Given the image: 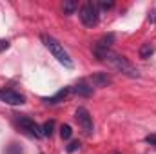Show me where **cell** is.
<instances>
[{"mask_svg":"<svg viewBox=\"0 0 156 154\" xmlns=\"http://www.w3.org/2000/svg\"><path fill=\"white\" fill-rule=\"evenodd\" d=\"M94 56H96L100 62L109 64L113 69H116L118 73H122V75H125V76H129V78H138L140 76V71H138L125 56H120V54L113 53V51H98V53H94Z\"/></svg>","mask_w":156,"mask_h":154,"instance_id":"1","label":"cell"},{"mask_svg":"<svg viewBox=\"0 0 156 154\" xmlns=\"http://www.w3.org/2000/svg\"><path fill=\"white\" fill-rule=\"evenodd\" d=\"M40 38H42V42H44V45L49 49V53H51L62 65H66V67H69V69L75 65L73 60H71V56H69V53L64 49V45L55 38V37H51V35H42Z\"/></svg>","mask_w":156,"mask_h":154,"instance_id":"2","label":"cell"},{"mask_svg":"<svg viewBox=\"0 0 156 154\" xmlns=\"http://www.w3.org/2000/svg\"><path fill=\"white\" fill-rule=\"evenodd\" d=\"M80 20L85 27H96L98 26V20H100V11H98V5L94 2H85L82 7H80Z\"/></svg>","mask_w":156,"mask_h":154,"instance_id":"3","label":"cell"},{"mask_svg":"<svg viewBox=\"0 0 156 154\" xmlns=\"http://www.w3.org/2000/svg\"><path fill=\"white\" fill-rule=\"evenodd\" d=\"M15 121H16V125L20 127L22 132H26V134H29L33 138H42V127L35 120H31L27 116H16Z\"/></svg>","mask_w":156,"mask_h":154,"instance_id":"4","label":"cell"},{"mask_svg":"<svg viewBox=\"0 0 156 154\" xmlns=\"http://www.w3.org/2000/svg\"><path fill=\"white\" fill-rule=\"evenodd\" d=\"M75 118H76L78 125L82 127V131L85 134H93L94 131V125H93V116L89 114V111L85 107H78L76 113H75Z\"/></svg>","mask_w":156,"mask_h":154,"instance_id":"5","label":"cell"},{"mask_svg":"<svg viewBox=\"0 0 156 154\" xmlns=\"http://www.w3.org/2000/svg\"><path fill=\"white\" fill-rule=\"evenodd\" d=\"M0 100L4 103H7V105H22V103H26V96L16 93V91H13V89L0 91Z\"/></svg>","mask_w":156,"mask_h":154,"instance_id":"6","label":"cell"},{"mask_svg":"<svg viewBox=\"0 0 156 154\" xmlns=\"http://www.w3.org/2000/svg\"><path fill=\"white\" fill-rule=\"evenodd\" d=\"M93 91H94V87L87 82V80H78L76 83L71 87V93H75V94H78V96H91L93 94Z\"/></svg>","mask_w":156,"mask_h":154,"instance_id":"7","label":"cell"},{"mask_svg":"<svg viewBox=\"0 0 156 154\" xmlns=\"http://www.w3.org/2000/svg\"><path fill=\"white\" fill-rule=\"evenodd\" d=\"M115 38H116V37H115L113 33L104 35L102 38L93 45V53H98V51H111V45L115 44Z\"/></svg>","mask_w":156,"mask_h":154,"instance_id":"8","label":"cell"},{"mask_svg":"<svg viewBox=\"0 0 156 154\" xmlns=\"http://www.w3.org/2000/svg\"><path fill=\"white\" fill-rule=\"evenodd\" d=\"M71 93V87H64V89H60L56 94H53V96H49V98H42L47 105H56V103H60V102H64L66 98H67V94Z\"/></svg>","mask_w":156,"mask_h":154,"instance_id":"9","label":"cell"},{"mask_svg":"<svg viewBox=\"0 0 156 154\" xmlns=\"http://www.w3.org/2000/svg\"><path fill=\"white\" fill-rule=\"evenodd\" d=\"M111 83V76L107 73H94L91 76V85L93 87H107Z\"/></svg>","mask_w":156,"mask_h":154,"instance_id":"10","label":"cell"},{"mask_svg":"<svg viewBox=\"0 0 156 154\" xmlns=\"http://www.w3.org/2000/svg\"><path fill=\"white\" fill-rule=\"evenodd\" d=\"M156 51V45L153 44V42H145L142 47H140V58H144V60H147V58H151L153 56V53Z\"/></svg>","mask_w":156,"mask_h":154,"instance_id":"11","label":"cell"},{"mask_svg":"<svg viewBox=\"0 0 156 154\" xmlns=\"http://www.w3.org/2000/svg\"><path fill=\"white\" fill-rule=\"evenodd\" d=\"M53 132H55V121H53V120H49V121H45V123L42 125V136L51 138V136H53Z\"/></svg>","mask_w":156,"mask_h":154,"instance_id":"12","label":"cell"},{"mask_svg":"<svg viewBox=\"0 0 156 154\" xmlns=\"http://www.w3.org/2000/svg\"><path fill=\"white\" fill-rule=\"evenodd\" d=\"M76 9H78V2H75V0L64 2V13H66V15H73Z\"/></svg>","mask_w":156,"mask_h":154,"instance_id":"13","label":"cell"},{"mask_svg":"<svg viewBox=\"0 0 156 154\" xmlns=\"http://www.w3.org/2000/svg\"><path fill=\"white\" fill-rule=\"evenodd\" d=\"M71 134H73V129H71V125H62L60 127V136H62V140H69L71 138Z\"/></svg>","mask_w":156,"mask_h":154,"instance_id":"14","label":"cell"},{"mask_svg":"<svg viewBox=\"0 0 156 154\" xmlns=\"http://www.w3.org/2000/svg\"><path fill=\"white\" fill-rule=\"evenodd\" d=\"M78 149H80V142H71V143L66 147L67 152H75V151H78Z\"/></svg>","mask_w":156,"mask_h":154,"instance_id":"15","label":"cell"},{"mask_svg":"<svg viewBox=\"0 0 156 154\" xmlns=\"http://www.w3.org/2000/svg\"><path fill=\"white\" fill-rule=\"evenodd\" d=\"M96 5H98V7H102V9H111V7L115 5V2H111V0H109V2H105V0H100Z\"/></svg>","mask_w":156,"mask_h":154,"instance_id":"16","label":"cell"},{"mask_svg":"<svg viewBox=\"0 0 156 154\" xmlns=\"http://www.w3.org/2000/svg\"><path fill=\"white\" fill-rule=\"evenodd\" d=\"M145 142L156 147V134H149V136H145Z\"/></svg>","mask_w":156,"mask_h":154,"instance_id":"17","label":"cell"},{"mask_svg":"<svg viewBox=\"0 0 156 154\" xmlns=\"http://www.w3.org/2000/svg\"><path fill=\"white\" fill-rule=\"evenodd\" d=\"M7 47H9V40H0V53H2V51H5V49H7Z\"/></svg>","mask_w":156,"mask_h":154,"instance_id":"18","label":"cell"}]
</instances>
